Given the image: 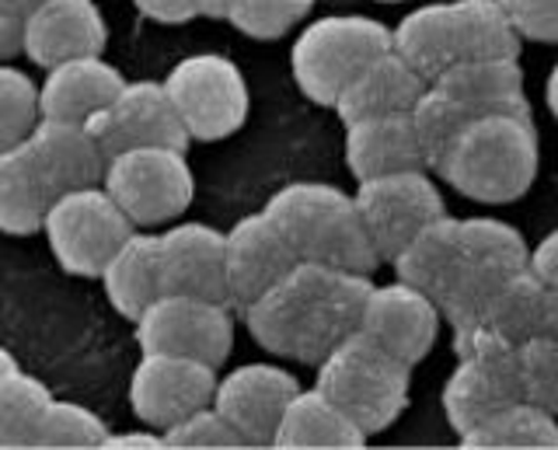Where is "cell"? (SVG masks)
<instances>
[{
    "label": "cell",
    "mask_w": 558,
    "mask_h": 450,
    "mask_svg": "<svg viewBox=\"0 0 558 450\" xmlns=\"http://www.w3.org/2000/svg\"><path fill=\"white\" fill-rule=\"evenodd\" d=\"M101 185L133 220V228H154L182 217L196 193V179L182 147L119 150L105 165Z\"/></svg>",
    "instance_id": "obj_8"
},
{
    "label": "cell",
    "mask_w": 558,
    "mask_h": 450,
    "mask_svg": "<svg viewBox=\"0 0 558 450\" xmlns=\"http://www.w3.org/2000/svg\"><path fill=\"white\" fill-rule=\"evenodd\" d=\"M296 255L276 231L266 214L241 217L231 231H223V276H227V304H252L266 293L279 276L290 272Z\"/></svg>",
    "instance_id": "obj_17"
},
{
    "label": "cell",
    "mask_w": 558,
    "mask_h": 450,
    "mask_svg": "<svg viewBox=\"0 0 558 450\" xmlns=\"http://www.w3.org/2000/svg\"><path fill=\"white\" fill-rule=\"evenodd\" d=\"M189 141H223L248 119V81L241 66L220 53H192L161 81Z\"/></svg>",
    "instance_id": "obj_9"
},
{
    "label": "cell",
    "mask_w": 558,
    "mask_h": 450,
    "mask_svg": "<svg viewBox=\"0 0 558 450\" xmlns=\"http://www.w3.org/2000/svg\"><path fill=\"white\" fill-rule=\"evenodd\" d=\"M527 269H531L545 287L558 290V231L545 234V238H541L537 245L531 248Z\"/></svg>",
    "instance_id": "obj_41"
},
{
    "label": "cell",
    "mask_w": 558,
    "mask_h": 450,
    "mask_svg": "<svg viewBox=\"0 0 558 450\" xmlns=\"http://www.w3.org/2000/svg\"><path fill=\"white\" fill-rule=\"evenodd\" d=\"M541 168V144L531 112L478 115L436 161L453 193L485 206H506L531 193Z\"/></svg>",
    "instance_id": "obj_2"
},
{
    "label": "cell",
    "mask_w": 558,
    "mask_h": 450,
    "mask_svg": "<svg viewBox=\"0 0 558 450\" xmlns=\"http://www.w3.org/2000/svg\"><path fill=\"white\" fill-rule=\"evenodd\" d=\"M98 280L109 293V304L122 318L136 321L144 311L165 293L161 280V252L154 234H130L101 266Z\"/></svg>",
    "instance_id": "obj_27"
},
{
    "label": "cell",
    "mask_w": 558,
    "mask_h": 450,
    "mask_svg": "<svg viewBox=\"0 0 558 450\" xmlns=\"http://www.w3.org/2000/svg\"><path fill=\"white\" fill-rule=\"evenodd\" d=\"M157 252H161L165 293H189V297L227 304L223 231L199 220L174 223L165 234H157Z\"/></svg>",
    "instance_id": "obj_19"
},
{
    "label": "cell",
    "mask_w": 558,
    "mask_h": 450,
    "mask_svg": "<svg viewBox=\"0 0 558 450\" xmlns=\"http://www.w3.org/2000/svg\"><path fill=\"white\" fill-rule=\"evenodd\" d=\"M39 123V84L0 60V150L22 144Z\"/></svg>",
    "instance_id": "obj_35"
},
{
    "label": "cell",
    "mask_w": 558,
    "mask_h": 450,
    "mask_svg": "<svg viewBox=\"0 0 558 450\" xmlns=\"http://www.w3.org/2000/svg\"><path fill=\"white\" fill-rule=\"evenodd\" d=\"M122 84L126 77L109 60H101V53L52 63L46 66V81L39 84V115L87 123L119 95Z\"/></svg>",
    "instance_id": "obj_21"
},
{
    "label": "cell",
    "mask_w": 558,
    "mask_h": 450,
    "mask_svg": "<svg viewBox=\"0 0 558 450\" xmlns=\"http://www.w3.org/2000/svg\"><path fill=\"white\" fill-rule=\"evenodd\" d=\"M11 4H14V8H22V11H32V8H39L43 0H11Z\"/></svg>",
    "instance_id": "obj_47"
},
{
    "label": "cell",
    "mask_w": 558,
    "mask_h": 450,
    "mask_svg": "<svg viewBox=\"0 0 558 450\" xmlns=\"http://www.w3.org/2000/svg\"><path fill=\"white\" fill-rule=\"evenodd\" d=\"M436 92L458 101L471 115L493 112H531V101L523 95V71L513 57H485L450 63L433 81Z\"/></svg>",
    "instance_id": "obj_23"
},
{
    "label": "cell",
    "mask_w": 558,
    "mask_h": 450,
    "mask_svg": "<svg viewBox=\"0 0 558 450\" xmlns=\"http://www.w3.org/2000/svg\"><path fill=\"white\" fill-rule=\"evenodd\" d=\"M345 165L356 182L391 175V171H412V168L429 171L409 112L371 115V119H356V123H345Z\"/></svg>",
    "instance_id": "obj_22"
},
{
    "label": "cell",
    "mask_w": 558,
    "mask_h": 450,
    "mask_svg": "<svg viewBox=\"0 0 558 450\" xmlns=\"http://www.w3.org/2000/svg\"><path fill=\"white\" fill-rule=\"evenodd\" d=\"M314 0H231L227 22L252 39H279L307 19Z\"/></svg>",
    "instance_id": "obj_37"
},
{
    "label": "cell",
    "mask_w": 558,
    "mask_h": 450,
    "mask_svg": "<svg viewBox=\"0 0 558 450\" xmlns=\"http://www.w3.org/2000/svg\"><path fill=\"white\" fill-rule=\"evenodd\" d=\"M409 115H412V126L418 136V147H423V154H426L429 171L447 154V147L458 141L461 130L471 123V119H478L468 109H461L453 98H447L444 92H436L433 84H426V92L418 95V101L409 109Z\"/></svg>",
    "instance_id": "obj_33"
},
{
    "label": "cell",
    "mask_w": 558,
    "mask_h": 450,
    "mask_svg": "<svg viewBox=\"0 0 558 450\" xmlns=\"http://www.w3.org/2000/svg\"><path fill=\"white\" fill-rule=\"evenodd\" d=\"M25 150L52 196L70 193L81 185H98L109 158L95 144L92 130L66 119H43L25 136Z\"/></svg>",
    "instance_id": "obj_20"
},
{
    "label": "cell",
    "mask_w": 558,
    "mask_h": 450,
    "mask_svg": "<svg viewBox=\"0 0 558 450\" xmlns=\"http://www.w3.org/2000/svg\"><path fill=\"white\" fill-rule=\"evenodd\" d=\"M426 77L412 71L395 49L374 57L363 71L345 84L342 95L336 98V109L342 123H356V119L371 115H391V112H409L418 95L426 92Z\"/></svg>",
    "instance_id": "obj_24"
},
{
    "label": "cell",
    "mask_w": 558,
    "mask_h": 450,
    "mask_svg": "<svg viewBox=\"0 0 558 450\" xmlns=\"http://www.w3.org/2000/svg\"><path fill=\"white\" fill-rule=\"evenodd\" d=\"M262 214L276 223L296 263H322L366 276L380 266L353 193L339 185L290 182L276 188Z\"/></svg>",
    "instance_id": "obj_3"
},
{
    "label": "cell",
    "mask_w": 558,
    "mask_h": 450,
    "mask_svg": "<svg viewBox=\"0 0 558 450\" xmlns=\"http://www.w3.org/2000/svg\"><path fill=\"white\" fill-rule=\"evenodd\" d=\"M517 388L523 402L558 415V339H527L517 345Z\"/></svg>",
    "instance_id": "obj_36"
},
{
    "label": "cell",
    "mask_w": 558,
    "mask_h": 450,
    "mask_svg": "<svg viewBox=\"0 0 558 450\" xmlns=\"http://www.w3.org/2000/svg\"><path fill=\"white\" fill-rule=\"evenodd\" d=\"M165 447H244L238 429L214 405H203L161 433Z\"/></svg>",
    "instance_id": "obj_38"
},
{
    "label": "cell",
    "mask_w": 558,
    "mask_h": 450,
    "mask_svg": "<svg viewBox=\"0 0 558 450\" xmlns=\"http://www.w3.org/2000/svg\"><path fill=\"white\" fill-rule=\"evenodd\" d=\"M464 252L453 280L440 293V315L453 328L478 325L485 307L493 304L496 293L513 280L520 269H527L531 248L517 228L496 217H468L461 220Z\"/></svg>",
    "instance_id": "obj_6"
},
{
    "label": "cell",
    "mask_w": 558,
    "mask_h": 450,
    "mask_svg": "<svg viewBox=\"0 0 558 450\" xmlns=\"http://www.w3.org/2000/svg\"><path fill=\"white\" fill-rule=\"evenodd\" d=\"M478 325L493 328L513 345L527 339H558V290L541 283L531 269H520L485 307Z\"/></svg>",
    "instance_id": "obj_25"
},
{
    "label": "cell",
    "mask_w": 558,
    "mask_h": 450,
    "mask_svg": "<svg viewBox=\"0 0 558 450\" xmlns=\"http://www.w3.org/2000/svg\"><path fill=\"white\" fill-rule=\"evenodd\" d=\"M25 53V11L0 0V60Z\"/></svg>",
    "instance_id": "obj_40"
},
{
    "label": "cell",
    "mask_w": 558,
    "mask_h": 450,
    "mask_svg": "<svg viewBox=\"0 0 558 450\" xmlns=\"http://www.w3.org/2000/svg\"><path fill=\"white\" fill-rule=\"evenodd\" d=\"M391 49V28L366 14H325L304 25L290 49L296 88L318 106H336L342 88L374 57Z\"/></svg>",
    "instance_id": "obj_5"
},
{
    "label": "cell",
    "mask_w": 558,
    "mask_h": 450,
    "mask_svg": "<svg viewBox=\"0 0 558 450\" xmlns=\"http://www.w3.org/2000/svg\"><path fill=\"white\" fill-rule=\"evenodd\" d=\"M444 39L450 63L485 57H520V36L499 0H450L444 4Z\"/></svg>",
    "instance_id": "obj_26"
},
{
    "label": "cell",
    "mask_w": 558,
    "mask_h": 450,
    "mask_svg": "<svg viewBox=\"0 0 558 450\" xmlns=\"http://www.w3.org/2000/svg\"><path fill=\"white\" fill-rule=\"evenodd\" d=\"M105 433H109V426L87 405L49 398L39 429H35V447H101Z\"/></svg>",
    "instance_id": "obj_34"
},
{
    "label": "cell",
    "mask_w": 558,
    "mask_h": 450,
    "mask_svg": "<svg viewBox=\"0 0 558 450\" xmlns=\"http://www.w3.org/2000/svg\"><path fill=\"white\" fill-rule=\"evenodd\" d=\"M458 332L461 363L444 385V412L458 437L488 423L499 409L520 398L517 388V345L499 339L493 328L471 325Z\"/></svg>",
    "instance_id": "obj_7"
},
{
    "label": "cell",
    "mask_w": 558,
    "mask_h": 450,
    "mask_svg": "<svg viewBox=\"0 0 558 450\" xmlns=\"http://www.w3.org/2000/svg\"><path fill=\"white\" fill-rule=\"evenodd\" d=\"M101 447H165L161 429H133V433H105Z\"/></svg>",
    "instance_id": "obj_43"
},
{
    "label": "cell",
    "mask_w": 558,
    "mask_h": 450,
    "mask_svg": "<svg viewBox=\"0 0 558 450\" xmlns=\"http://www.w3.org/2000/svg\"><path fill=\"white\" fill-rule=\"evenodd\" d=\"M11 367H17V360L4 350V345H0V374H4V370H11Z\"/></svg>",
    "instance_id": "obj_46"
},
{
    "label": "cell",
    "mask_w": 558,
    "mask_h": 450,
    "mask_svg": "<svg viewBox=\"0 0 558 450\" xmlns=\"http://www.w3.org/2000/svg\"><path fill=\"white\" fill-rule=\"evenodd\" d=\"M133 4L147 14V19L161 25H182L189 19H196V0H133Z\"/></svg>",
    "instance_id": "obj_42"
},
{
    "label": "cell",
    "mask_w": 558,
    "mask_h": 450,
    "mask_svg": "<svg viewBox=\"0 0 558 450\" xmlns=\"http://www.w3.org/2000/svg\"><path fill=\"white\" fill-rule=\"evenodd\" d=\"M353 199L380 263H391L426 223L447 214L444 193L426 175V168L363 179L356 182Z\"/></svg>",
    "instance_id": "obj_11"
},
{
    "label": "cell",
    "mask_w": 558,
    "mask_h": 450,
    "mask_svg": "<svg viewBox=\"0 0 558 450\" xmlns=\"http://www.w3.org/2000/svg\"><path fill=\"white\" fill-rule=\"evenodd\" d=\"M217 367L174 353H144L130 377V405L140 423L168 429L203 405H214Z\"/></svg>",
    "instance_id": "obj_14"
},
{
    "label": "cell",
    "mask_w": 558,
    "mask_h": 450,
    "mask_svg": "<svg viewBox=\"0 0 558 450\" xmlns=\"http://www.w3.org/2000/svg\"><path fill=\"white\" fill-rule=\"evenodd\" d=\"M52 193L46 188L39 168L32 165L25 141L0 150V231L32 234L43 228Z\"/></svg>",
    "instance_id": "obj_30"
},
{
    "label": "cell",
    "mask_w": 558,
    "mask_h": 450,
    "mask_svg": "<svg viewBox=\"0 0 558 450\" xmlns=\"http://www.w3.org/2000/svg\"><path fill=\"white\" fill-rule=\"evenodd\" d=\"M461 447H558V415L517 398L461 437Z\"/></svg>",
    "instance_id": "obj_31"
},
{
    "label": "cell",
    "mask_w": 558,
    "mask_h": 450,
    "mask_svg": "<svg viewBox=\"0 0 558 450\" xmlns=\"http://www.w3.org/2000/svg\"><path fill=\"white\" fill-rule=\"evenodd\" d=\"M136 342L144 353H174L220 367L231 356L234 321L227 304L220 301L189 297V293H161L136 318Z\"/></svg>",
    "instance_id": "obj_12"
},
{
    "label": "cell",
    "mask_w": 558,
    "mask_h": 450,
    "mask_svg": "<svg viewBox=\"0 0 558 450\" xmlns=\"http://www.w3.org/2000/svg\"><path fill=\"white\" fill-rule=\"evenodd\" d=\"M52 391L25 370L0 374V447H35L43 409Z\"/></svg>",
    "instance_id": "obj_32"
},
{
    "label": "cell",
    "mask_w": 558,
    "mask_h": 450,
    "mask_svg": "<svg viewBox=\"0 0 558 450\" xmlns=\"http://www.w3.org/2000/svg\"><path fill=\"white\" fill-rule=\"evenodd\" d=\"M366 433L318 388H296L272 447H366Z\"/></svg>",
    "instance_id": "obj_29"
},
{
    "label": "cell",
    "mask_w": 558,
    "mask_h": 450,
    "mask_svg": "<svg viewBox=\"0 0 558 450\" xmlns=\"http://www.w3.org/2000/svg\"><path fill=\"white\" fill-rule=\"evenodd\" d=\"M296 388V377L276 363H241L227 377H217L214 409L238 429L244 447H272Z\"/></svg>",
    "instance_id": "obj_16"
},
{
    "label": "cell",
    "mask_w": 558,
    "mask_h": 450,
    "mask_svg": "<svg viewBox=\"0 0 558 450\" xmlns=\"http://www.w3.org/2000/svg\"><path fill=\"white\" fill-rule=\"evenodd\" d=\"M227 8H231V0H196V11L203 19H227Z\"/></svg>",
    "instance_id": "obj_44"
},
{
    "label": "cell",
    "mask_w": 558,
    "mask_h": 450,
    "mask_svg": "<svg viewBox=\"0 0 558 450\" xmlns=\"http://www.w3.org/2000/svg\"><path fill=\"white\" fill-rule=\"evenodd\" d=\"M314 388L328 394L366 437H374L395 426L398 415L405 412L412 367L380 350L363 332H353L318 363Z\"/></svg>",
    "instance_id": "obj_4"
},
{
    "label": "cell",
    "mask_w": 558,
    "mask_h": 450,
    "mask_svg": "<svg viewBox=\"0 0 558 450\" xmlns=\"http://www.w3.org/2000/svg\"><path fill=\"white\" fill-rule=\"evenodd\" d=\"M377 4H401V0H377Z\"/></svg>",
    "instance_id": "obj_48"
},
{
    "label": "cell",
    "mask_w": 558,
    "mask_h": 450,
    "mask_svg": "<svg viewBox=\"0 0 558 450\" xmlns=\"http://www.w3.org/2000/svg\"><path fill=\"white\" fill-rule=\"evenodd\" d=\"M109 42V22L95 0H43L25 11V57L52 66L74 57H95Z\"/></svg>",
    "instance_id": "obj_18"
},
{
    "label": "cell",
    "mask_w": 558,
    "mask_h": 450,
    "mask_svg": "<svg viewBox=\"0 0 558 450\" xmlns=\"http://www.w3.org/2000/svg\"><path fill=\"white\" fill-rule=\"evenodd\" d=\"M43 231L57 263L74 276H98L109 255L133 234V220L105 193V185H81L52 196Z\"/></svg>",
    "instance_id": "obj_10"
},
{
    "label": "cell",
    "mask_w": 558,
    "mask_h": 450,
    "mask_svg": "<svg viewBox=\"0 0 558 450\" xmlns=\"http://www.w3.org/2000/svg\"><path fill=\"white\" fill-rule=\"evenodd\" d=\"M440 321L444 315L429 293L395 280L384 287L377 283L371 287V293H366V301H363L356 332L374 339L380 350H388L401 363L415 367V363H423L436 345Z\"/></svg>",
    "instance_id": "obj_15"
},
{
    "label": "cell",
    "mask_w": 558,
    "mask_h": 450,
    "mask_svg": "<svg viewBox=\"0 0 558 450\" xmlns=\"http://www.w3.org/2000/svg\"><path fill=\"white\" fill-rule=\"evenodd\" d=\"M520 39L558 42V0H499Z\"/></svg>",
    "instance_id": "obj_39"
},
{
    "label": "cell",
    "mask_w": 558,
    "mask_h": 450,
    "mask_svg": "<svg viewBox=\"0 0 558 450\" xmlns=\"http://www.w3.org/2000/svg\"><path fill=\"white\" fill-rule=\"evenodd\" d=\"M545 101H548V112L555 115V123H558V63L548 71V81H545Z\"/></svg>",
    "instance_id": "obj_45"
},
{
    "label": "cell",
    "mask_w": 558,
    "mask_h": 450,
    "mask_svg": "<svg viewBox=\"0 0 558 450\" xmlns=\"http://www.w3.org/2000/svg\"><path fill=\"white\" fill-rule=\"evenodd\" d=\"M461 252H464V234H461V220L458 217H436L426 223L405 248H401L391 266L401 283H409L415 290L429 293L433 301H440V293L453 280V272L461 266Z\"/></svg>",
    "instance_id": "obj_28"
},
{
    "label": "cell",
    "mask_w": 558,
    "mask_h": 450,
    "mask_svg": "<svg viewBox=\"0 0 558 450\" xmlns=\"http://www.w3.org/2000/svg\"><path fill=\"white\" fill-rule=\"evenodd\" d=\"M105 158L130 147H189L182 126L161 81H126L119 95L84 123Z\"/></svg>",
    "instance_id": "obj_13"
},
{
    "label": "cell",
    "mask_w": 558,
    "mask_h": 450,
    "mask_svg": "<svg viewBox=\"0 0 558 450\" xmlns=\"http://www.w3.org/2000/svg\"><path fill=\"white\" fill-rule=\"evenodd\" d=\"M371 276L322 263H293L290 272L244 304V325L252 339L272 356L318 363L360 328Z\"/></svg>",
    "instance_id": "obj_1"
}]
</instances>
